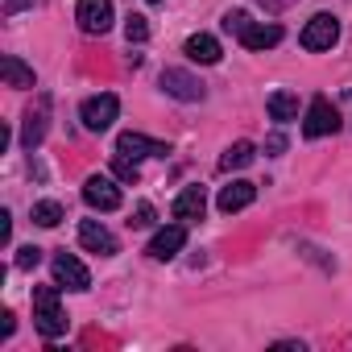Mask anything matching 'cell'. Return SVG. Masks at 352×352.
Wrapping results in <instances>:
<instances>
[{
  "label": "cell",
  "instance_id": "obj_15",
  "mask_svg": "<svg viewBox=\"0 0 352 352\" xmlns=\"http://www.w3.org/2000/svg\"><path fill=\"white\" fill-rule=\"evenodd\" d=\"M253 199H257V187L241 179V183H232V187L220 191V212H228V216H232V212H245Z\"/></svg>",
  "mask_w": 352,
  "mask_h": 352
},
{
  "label": "cell",
  "instance_id": "obj_7",
  "mask_svg": "<svg viewBox=\"0 0 352 352\" xmlns=\"http://www.w3.org/2000/svg\"><path fill=\"white\" fill-rule=\"evenodd\" d=\"M83 199L96 212H116L120 208V191L112 187V179H104V174H91V179L83 183Z\"/></svg>",
  "mask_w": 352,
  "mask_h": 352
},
{
  "label": "cell",
  "instance_id": "obj_20",
  "mask_svg": "<svg viewBox=\"0 0 352 352\" xmlns=\"http://www.w3.org/2000/svg\"><path fill=\"white\" fill-rule=\"evenodd\" d=\"M34 224H42V228H58V224H63V204H54V199L34 204Z\"/></svg>",
  "mask_w": 352,
  "mask_h": 352
},
{
  "label": "cell",
  "instance_id": "obj_19",
  "mask_svg": "<svg viewBox=\"0 0 352 352\" xmlns=\"http://www.w3.org/2000/svg\"><path fill=\"white\" fill-rule=\"evenodd\" d=\"M265 108H270L274 120H294V116H298V96H290V91H274V96L265 100Z\"/></svg>",
  "mask_w": 352,
  "mask_h": 352
},
{
  "label": "cell",
  "instance_id": "obj_10",
  "mask_svg": "<svg viewBox=\"0 0 352 352\" xmlns=\"http://www.w3.org/2000/svg\"><path fill=\"white\" fill-rule=\"evenodd\" d=\"M183 245H187V228H183V224H170V228H162V232L149 241L145 253H149L153 261H170V257H179Z\"/></svg>",
  "mask_w": 352,
  "mask_h": 352
},
{
  "label": "cell",
  "instance_id": "obj_6",
  "mask_svg": "<svg viewBox=\"0 0 352 352\" xmlns=\"http://www.w3.org/2000/svg\"><path fill=\"white\" fill-rule=\"evenodd\" d=\"M54 282H58L63 290H87V286H91V274H87V265H83L79 257L58 253V257H54Z\"/></svg>",
  "mask_w": 352,
  "mask_h": 352
},
{
  "label": "cell",
  "instance_id": "obj_3",
  "mask_svg": "<svg viewBox=\"0 0 352 352\" xmlns=\"http://www.w3.org/2000/svg\"><path fill=\"white\" fill-rule=\"evenodd\" d=\"M307 50H331L336 42H340V21L331 17V13H319V17H311L307 25H302V38H298Z\"/></svg>",
  "mask_w": 352,
  "mask_h": 352
},
{
  "label": "cell",
  "instance_id": "obj_29",
  "mask_svg": "<svg viewBox=\"0 0 352 352\" xmlns=\"http://www.w3.org/2000/svg\"><path fill=\"white\" fill-rule=\"evenodd\" d=\"M25 5H34V0H0V9H5V13H17V9H25Z\"/></svg>",
  "mask_w": 352,
  "mask_h": 352
},
{
  "label": "cell",
  "instance_id": "obj_5",
  "mask_svg": "<svg viewBox=\"0 0 352 352\" xmlns=\"http://www.w3.org/2000/svg\"><path fill=\"white\" fill-rule=\"evenodd\" d=\"M336 129H340V116H336V108H331L323 96H315V100H311V108H307L302 133L315 141V137H327V133H336Z\"/></svg>",
  "mask_w": 352,
  "mask_h": 352
},
{
  "label": "cell",
  "instance_id": "obj_17",
  "mask_svg": "<svg viewBox=\"0 0 352 352\" xmlns=\"http://www.w3.org/2000/svg\"><path fill=\"white\" fill-rule=\"evenodd\" d=\"M204 208H208L204 187H183V195L174 199V216L179 220H204Z\"/></svg>",
  "mask_w": 352,
  "mask_h": 352
},
{
  "label": "cell",
  "instance_id": "obj_25",
  "mask_svg": "<svg viewBox=\"0 0 352 352\" xmlns=\"http://www.w3.org/2000/svg\"><path fill=\"white\" fill-rule=\"evenodd\" d=\"M129 224H133V228H149V224H153V208H149V204H141V208L133 212V220H129Z\"/></svg>",
  "mask_w": 352,
  "mask_h": 352
},
{
  "label": "cell",
  "instance_id": "obj_11",
  "mask_svg": "<svg viewBox=\"0 0 352 352\" xmlns=\"http://www.w3.org/2000/svg\"><path fill=\"white\" fill-rule=\"evenodd\" d=\"M46 120H50V100L38 96V104L25 112V129H21V145H25V149H38V145H42V137H46Z\"/></svg>",
  "mask_w": 352,
  "mask_h": 352
},
{
  "label": "cell",
  "instance_id": "obj_21",
  "mask_svg": "<svg viewBox=\"0 0 352 352\" xmlns=\"http://www.w3.org/2000/svg\"><path fill=\"white\" fill-rule=\"evenodd\" d=\"M253 25V17L245 13V9H232V13H224V34H232V38H241L245 30Z\"/></svg>",
  "mask_w": 352,
  "mask_h": 352
},
{
  "label": "cell",
  "instance_id": "obj_18",
  "mask_svg": "<svg viewBox=\"0 0 352 352\" xmlns=\"http://www.w3.org/2000/svg\"><path fill=\"white\" fill-rule=\"evenodd\" d=\"M253 153H257V149H253L249 141H236V145H228V149H224V157H220V170H224V174H232V170H245V166L253 162Z\"/></svg>",
  "mask_w": 352,
  "mask_h": 352
},
{
  "label": "cell",
  "instance_id": "obj_12",
  "mask_svg": "<svg viewBox=\"0 0 352 352\" xmlns=\"http://www.w3.org/2000/svg\"><path fill=\"white\" fill-rule=\"evenodd\" d=\"M79 245H83L87 253H100V257H112V253H116V236H112L100 220H83V224H79Z\"/></svg>",
  "mask_w": 352,
  "mask_h": 352
},
{
  "label": "cell",
  "instance_id": "obj_26",
  "mask_svg": "<svg viewBox=\"0 0 352 352\" xmlns=\"http://www.w3.org/2000/svg\"><path fill=\"white\" fill-rule=\"evenodd\" d=\"M13 327H17V323H13V311H5V315H0V336L9 340V336H13Z\"/></svg>",
  "mask_w": 352,
  "mask_h": 352
},
{
  "label": "cell",
  "instance_id": "obj_30",
  "mask_svg": "<svg viewBox=\"0 0 352 352\" xmlns=\"http://www.w3.org/2000/svg\"><path fill=\"white\" fill-rule=\"evenodd\" d=\"M149 5H157V0H149Z\"/></svg>",
  "mask_w": 352,
  "mask_h": 352
},
{
  "label": "cell",
  "instance_id": "obj_2",
  "mask_svg": "<svg viewBox=\"0 0 352 352\" xmlns=\"http://www.w3.org/2000/svg\"><path fill=\"white\" fill-rule=\"evenodd\" d=\"M116 112H120V100H116L112 91H104V96H91V100H83V108H79V120H83V129H91V133H104V129L116 120Z\"/></svg>",
  "mask_w": 352,
  "mask_h": 352
},
{
  "label": "cell",
  "instance_id": "obj_28",
  "mask_svg": "<svg viewBox=\"0 0 352 352\" xmlns=\"http://www.w3.org/2000/svg\"><path fill=\"white\" fill-rule=\"evenodd\" d=\"M265 149H270V153H282V149H286V137H282V133H274V137L265 141Z\"/></svg>",
  "mask_w": 352,
  "mask_h": 352
},
{
  "label": "cell",
  "instance_id": "obj_22",
  "mask_svg": "<svg viewBox=\"0 0 352 352\" xmlns=\"http://www.w3.org/2000/svg\"><path fill=\"white\" fill-rule=\"evenodd\" d=\"M124 38H129V42H145V38H149V21H145L141 13H133V17L124 21Z\"/></svg>",
  "mask_w": 352,
  "mask_h": 352
},
{
  "label": "cell",
  "instance_id": "obj_14",
  "mask_svg": "<svg viewBox=\"0 0 352 352\" xmlns=\"http://www.w3.org/2000/svg\"><path fill=\"white\" fill-rule=\"evenodd\" d=\"M183 50H187V58H191V63H204V67L220 63V42H216L212 34H191Z\"/></svg>",
  "mask_w": 352,
  "mask_h": 352
},
{
  "label": "cell",
  "instance_id": "obj_24",
  "mask_svg": "<svg viewBox=\"0 0 352 352\" xmlns=\"http://www.w3.org/2000/svg\"><path fill=\"white\" fill-rule=\"evenodd\" d=\"M42 261V249L38 245H25V249H17V270H34Z\"/></svg>",
  "mask_w": 352,
  "mask_h": 352
},
{
  "label": "cell",
  "instance_id": "obj_9",
  "mask_svg": "<svg viewBox=\"0 0 352 352\" xmlns=\"http://www.w3.org/2000/svg\"><path fill=\"white\" fill-rule=\"evenodd\" d=\"M116 153H124V157H166L170 153V145H162V141H149L145 133H120L116 137Z\"/></svg>",
  "mask_w": 352,
  "mask_h": 352
},
{
  "label": "cell",
  "instance_id": "obj_23",
  "mask_svg": "<svg viewBox=\"0 0 352 352\" xmlns=\"http://www.w3.org/2000/svg\"><path fill=\"white\" fill-rule=\"evenodd\" d=\"M112 174L120 183H137V162L133 157H124V153H116V162H112Z\"/></svg>",
  "mask_w": 352,
  "mask_h": 352
},
{
  "label": "cell",
  "instance_id": "obj_27",
  "mask_svg": "<svg viewBox=\"0 0 352 352\" xmlns=\"http://www.w3.org/2000/svg\"><path fill=\"white\" fill-rule=\"evenodd\" d=\"M0 236H5V241L13 236V216L9 212H0Z\"/></svg>",
  "mask_w": 352,
  "mask_h": 352
},
{
  "label": "cell",
  "instance_id": "obj_8",
  "mask_svg": "<svg viewBox=\"0 0 352 352\" xmlns=\"http://www.w3.org/2000/svg\"><path fill=\"white\" fill-rule=\"evenodd\" d=\"M162 87H166V96H174V100H187V104H195V100H204V83L195 79V75H187V71H162Z\"/></svg>",
  "mask_w": 352,
  "mask_h": 352
},
{
  "label": "cell",
  "instance_id": "obj_16",
  "mask_svg": "<svg viewBox=\"0 0 352 352\" xmlns=\"http://www.w3.org/2000/svg\"><path fill=\"white\" fill-rule=\"evenodd\" d=\"M0 79H5V87H34L38 79H34V67H25L21 58H13V54H5L0 58Z\"/></svg>",
  "mask_w": 352,
  "mask_h": 352
},
{
  "label": "cell",
  "instance_id": "obj_13",
  "mask_svg": "<svg viewBox=\"0 0 352 352\" xmlns=\"http://www.w3.org/2000/svg\"><path fill=\"white\" fill-rule=\"evenodd\" d=\"M278 42H282V25H278V21H270V25H265V21H253V25L241 34V46H245V50H274Z\"/></svg>",
  "mask_w": 352,
  "mask_h": 352
},
{
  "label": "cell",
  "instance_id": "obj_1",
  "mask_svg": "<svg viewBox=\"0 0 352 352\" xmlns=\"http://www.w3.org/2000/svg\"><path fill=\"white\" fill-rule=\"evenodd\" d=\"M58 282L54 286H34V327L46 336V340H58L67 331V311L58 307Z\"/></svg>",
  "mask_w": 352,
  "mask_h": 352
},
{
  "label": "cell",
  "instance_id": "obj_4",
  "mask_svg": "<svg viewBox=\"0 0 352 352\" xmlns=\"http://www.w3.org/2000/svg\"><path fill=\"white\" fill-rule=\"evenodd\" d=\"M75 21L83 34H108L112 30V0H79Z\"/></svg>",
  "mask_w": 352,
  "mask_h": 352
}]
</instances>
